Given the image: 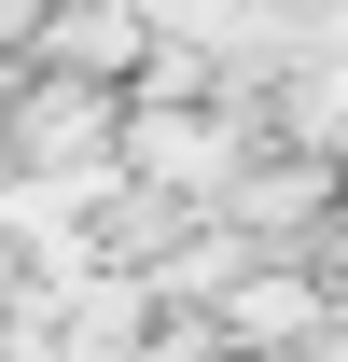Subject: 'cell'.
Returning <instances> with one entry per match:
<instances>
[{"mask_svg":"<svg viewBox=\"0 0 348 362\" xmlns=\"http://www.w3.org/2000/svg\"><path fill=\"white\" fill-rule=\"evenodd\" d=\"M126 42H139V0H56V14H42V56H56V70H112Z\"/></svg>","mask_w":348,"mask_h":362,"instance_id":"1","label":"cell"}]
</instances>
